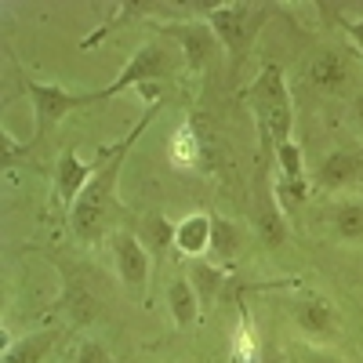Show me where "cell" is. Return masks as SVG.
<instances>
[{"label": "cell", "mask_w": 363, "mask_h": 363, "mask_svg": "<svg viewBox=\"0 0 363 363\" xmlns=\"http://www.w3.org/2000/svg\"><path fill=\"white\" fill-rule=\"evenodd\" d=\"M157 116V106H149L145 109V116L138 120V124L120 138L109 153L99 160V167H95V174H91V182L84 186V193L77 196V203L69 207V225H73V236L77 240H84V244H95V240H102L106 236V229L113 225V218H116V211H120V203H116V182H120V167H124V160H128V153L135 149V142L145 135V128H149V120Z\"/></svg>", "instance_id": "1"}, {"label": "cell", "mask_w": 363, "mask_h": 363, "mask_svg": "<svg viewBox=\"0 0 363 363\" xmlns=\"http://www.w3.org/2000/svg\"><path fill=\"white\" fill-rule=\"evenodd\" d=\"M251 109H255V124L262 138V153H277V145L291 142V124H294V109H291V91L287 77L277 62H265L255 87H251Z\"/></svg>", "instance_id": "2"}, {"label": "cell", "mask_w": 363, "mask_h": 363, "mask_svg": "<svg viewBox=\"0 0 363 363\" xmlns=\"http://www.w3.org/2000/svg\"><path fill=\"white\" fill-rule=\"evenodd\" d=\"M265 15H269L265 4H247V0H233V4H207V22H211V29L218 33L222 48L233 58H244L255 48L262 26H265Z\"/></svg>", "instance_id": "3"}, {"label": "cell", "mask_w": 363, "mask_h": 363, "mask_svg": "<svg viewBox=\"0 0 363 363\" xmlns=\"http://www.w3.org/2000/svg\"><path fill=\"white\" fill-rule=\"evenodd\" d=\"M174 55H178V48H171V44H164V40L142 44V48L131 55V62L120 69V77H116L109 87H102V102L124 95V91L135 87V84H149V80H167V77H174V73H178Z\"/></svg>", "instance_id": "4"}, {"label": "cell", "mask_w": 363, "mask_h": 363, "mask_svg": "<svg viewBox=\"0 0 363 363\" xmlns=\"http://www.w3.org/2000/svg\"><path fill=\"white\" fill-rule=\"evenodd\" d=\"M22 87H26V95L33 99L37 138H44L58 124V120H66L73 109L102 102V91H66V87H58V84H37V80H29V77H22Z\"/></svg>", "instance_id": "5"}, {"label": "cell", "mask_w": 363, "mask_h": 363, "mask_svg": "<svg viewBox=\"0 0 363 363\" xmlns=\"http://www.w3.org/2000/svg\"><path fill=\"white\" fill-rule=\"evenodd\" d=\"M160 29V37H167L174 48H178V55H182V62H186V69L189 73H200V69H207L215 58L225 51L222 48V40H218V33L211 29V22L207 18H186V22H164V26H157Z\"/></svg>", "instance_id": "6"}, {"label": "cell", "mask_w": 363, "mask_h": 363, "mask_svg": "<svg viewBox=\"0 0 363 363\" xmlns=\"http://www.w3.org/2000/svg\"><path fill=\"white\" fill-rule=\"evenodd\" d=\"M113 255H116V272H120V284L128 287L131 298H145L149 291V247L142 244V236H135L131 229H116L113 233Z\"/></svg>", "instance_id": "7"}, {"label": "cell", "mask_w": 363, "mask_h": 363, "mask_svg": "<svg viewBox=\"0 0 363 363\" xmlns=\"http://www.w3.org/2000/svg\"><path fill=\"white\" fill-rule=\"evenodd\" d=\"M306 80L316 91H323V95H345V91L352 87V80H356V66H352V58L345 51L323 48L306 62Z\"/></svg>", "instance_id": "8"}, {"label": "cell", "mask_w": 363, "mask_h": 363, "mask_svg": "<svg viewBox=\"0 0 363 363\" xmlns=\"http://www.w3.org/2000/svg\"><path fill=\"white\" fill-rule=\"evenodd\" d=\"M291 316H294V323L306 330L309 338H335V335H338V313H335V306H330L327 298H320V294L298 298L294 306H291Z\"/></svg>", "instance_id": "9"}, {"label": "cell", "mask_w": 363, "mask_h": 363, "mask_svg": "<svg viewBox=\"0 0 363 363\" xmlns=\"http://www.w3.org/2000/svg\"><path fill=\"white\" fill-rule=\"evenodd\" d=\"M363 178V153H352V149H338V153H327L316 167V186L320 189H349L352 182Z\"/></svg>", "instance_id": "10"}, {"label": "cell", "mask_w": 363, "mask_h": 363, "mask_svg": "<svg viewBox=\"0 0 363 363\" xmlns=\"http://www.w3.org/2000/svg\"><path fill=\"white\" fill-rule=\"evenodd\" d=\"M95 167H99V164H84L73 149H66V153L58 157V164H55V189H58V196H62L66 207L77 203V196L84 193V186L91 182V174H95Z\"/></svg>", "instance_id": "11"}, {"label": "cell", "mask_w": 363, "mask_h": 363, "mask_svg": "<svg viewBox=\"0 0 363 363\" xmlns=\"http://www.w3.org/2000/svg\"><path fill=\"white\" fill-rule=\"evenodd\" d=\"M58 338H62L58 330H33V335H26L18 342H8L0 363H44V356L58 345Z\"/></svg>", "instance_id": "12"}, {"label": "cell", "mask_w": 363, "mask_h": 363, "mask_svg": "<svg viewBox=\"0 0 363 363\" xmlns=\"http://www.w3.org/2000/svg\"><path fill=\"white\" fill-rule=\"evenodd\" d=\"M174 247L189 258L211 251V215H186L174 225Z\"/></svg>", "instance_id": "13"}, {"label": "cell", "mask_w": 363, "mask_h": 363, "mask_svg": "<svg viewBox=\"0 0 363 363\" xmlns=\"http://www.w3.org/2000/svg\"><path fill=\"white\" fill-rule=\"evenodd\" d=\"M189 284L200 298V309H211L215 306V298L218 291L225 287V269L215 265V262H207V258H193L189 262Z\"/></svg>", "instance_id": "14"}, {"label": "cell", "mask_w": 363, "mask_h": 363, "mask_svg": "<svg viewBox=\"0 0 363 363\" xmlns=\"http://www.w3.org/2000/svg\"><path fill=\"white\" fill-rule=\"evenodd\" d=\"M167 313H171V320H174L178 327H193V323H196V316H200V298H196V291H193L189 280L174 277V280L167 284Z\"/></svg>", "instance_id": "15"}, {"label": "cell", "mask_w": 363, "mask_h": 363, "mask_svg": "<svg viewBox=\"0 0 363 363\" xmlns=\"http://www.w3.org/2000/svg\"><path fill=\"white\" fill-rule=\"evenodd\" d=\"M240 247H244L240 229L225 218H211V255H215L218 262H233L240 255Z\"/></svg>", "instance_id": "16"}, {"label": "cell", "mask_w": 363, "mask_h": 363, "mask_svg": "<svg viewBox=\"0 0 363 363\" xmlns=\"http://www.w3.org/2000/svg\"><path fill=\"white\" fill-rule=\"evenodd\" d=\"M255 229H258V236L265 240V247H280L284 240H287V225H284V211L272 203V200H265L258 211H255Z\"/></svg>", "instance_id": "17"}, {"label": "cell", "mask_w": 363, "mask_h": 363, "mask_svg": "<svg viewBox=\"0 0 363 363\" xmlns=\"http://www.w3.org/2000/svg\"><path fill=\"white\" fill-rule=\"evenodd\" d=\"M62 306L69 309V316H73V323H77V327H87L91 320L99 316V301L91 298V294H87V287H84V284H77V280H69Z\"/></svg>", "instance_id": "18"}, {"label": "cell", "mask_w": 363, "mask_h": 363, "mask_svg": "<svg viewBox=\"0 0 363 363\" xmlns=\"http://www.w3.org/2000/svg\"><path fill=\"white\" fill-rule=\"evenodd\" d=\"M142 244L149 247V255H164L167 247H174V222H167L164 215H149L142 225Z\"/></svg>", "instance_id": "19"}, {"label": "cell", "mask_w": 363, "mask_h": 363, "mask_svg": "<svg viewBox=\"0 0 363 363\" xmlns=\"http://www.w3.org/2000/svg\"><path fill=\"white\" fill-rule=\"evenodd\" d=\"M330 225L342 240H363V200H349L342 207H335Z\"/></svg>", "instance_id": "20"}, {"label": "cell", "mask_w": 363, "mask_h": 363, "mask_svg": "<svg viewBox=\"0 0 363 363\" xmlns=\"http://www.w3.org/2000/svg\"><path fill=\"white\" fill-rule=\"evenodd\" d=\"M277 164H280V178H291V182H301V178H306L298 142H284V145H277Z\"/></svg>", "instance_id": "21"}, {"label": "cell", "mask_w": 363, "mask_h": 363, "mask_svg": "<svg viewBox=\"0 0 363 363\" xmlns=\"http://www.w3.org/2000/svg\"><path fill=\"white\" fill-rule=\"evenodd\" d=\"M73 363H113V356H109V349L102 342H80Z\"/></svg>", "instance_id": "22"}, {"label": "cell", "mask_w": 363, "mask_h": 363, "mask_svg": "<svg viewBox=\"0 0 363 363\" xmlns=\"http://www.w3.org/2000/svg\"><path fill=\"white\" fill-rule=\"evenodd\" d=\"M338 26H342V29H345V33H349V40H352V44H356L359 51H363V18H356V22H349V18H342Z\"/></svg>", "instance_id": "23"}, {"label": "cell", "mask_w": 363, "mask_h": 363, "mask_svg": "<svg viewBox=\"0 0 363 363\" xmlns=\"http://www.w3.org/2000/svg\"><path fill=\"white\" fill-rule=\"evenodd\" d=\"M306 363H345L342 356H335V352H323V349H306V356H301Z\"/></svg>", "instance_id": "24"}, {"label": "cell", "mask_w": 363, "mask_h": 363, "mask_svg": "<svg viewBox=\"0 0 363 363\" xmlns=\"http://www.w3.org/2000/svg\"><path fill=\"white\" fill-rule=\"evenodd\" d=\"M356 120H359V131H363V91L356 95Z\"/></svg>", "instance_id": "25"}, {"label": "cell", "mask_w": 363, "mask_h": 363, "mask_svg": "<svg viewBox=\"0 0 363 363\" xmlns=\"http://www.w3.org/2000/svg\"><path fill=\"white\" fill-rule=\"evenodd\" d=\"M62 363H73V359H62Z\"/></svg>", "instance_id": "26"}]
</instances>
